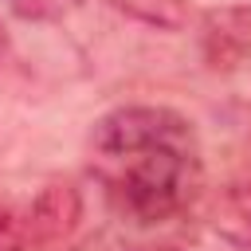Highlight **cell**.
Instances as JSON below:
<instances>
[{
  "mask_svg": "<svg viewBox=\"0 0 251 251\" xmlns=\"http://www.w3.org/2000/svg\"><path fill=\"white\" fill-rule=\"evenodd\" d=\"M90 176L118 220L161 227L200 196V137L192 122L169 106H118L94 122Z\"/></svg>",
  "mask_w": 251,
  "mask_h": 251,
  "instance_id": "6da1fadb",
  "label": "cell"
},
{
  "mask_svg": "<svg viewBox=\"0 0 251 251\" xmlns=\"http://www.w3.org/2000/svg\"><path fill=\"white\" fill-rule=\"evenodd\" d=\"M200 55L212 71H235L251 59V4H224L200 16Z\"/></svg>",
  "mask_w": 251,
  "mask_h": 251,
  "instance_id": "7a4b0ae2",
  "label": "cell"
},
{
  "mask_svg": "<svg viewBox=\"0 0 251 251\" xmlns=\"http://www.w3.org/2000/svg\"><path fill=\"white\" fill-rule=\"evenodd\" d=\"M24 216H27L35 247H51V243L67 239L78 227V220H82V196L67 180H51V184H43L31 196V204L24 208Z\"/></svg>",
  "mask_w": 251,
  "mask_h": 251,
  "instance_id": "3957f363",
  "label": "cell"
},
{
  "mask_svg": "<svg viewBox=\"0 0 251 251\" xmlns=\"http://www.w3.org/2000/svg\"><path fill=\"white\" fill-rule=\"evenodd\" d=\"M212 216H216V220H212L216 231H220L227 243H235L239 251H251V169H247L243 176H235V180L220 192Z\"/></svg>",
  "mask_w": 251,
  "mask_h": 251,
  "instance_id": "277c9868",
  "label": "cell"
},
{
  "mask_svg": "<svg viewBox=\"0 0 251 251\" xmlns=\"http://www.w3.org/2000/svg\"><path fill=\"white\" fill-rule=\"evenodd\" d=\"M102 4L153 31H180L188 24V0H102Z\"/></svg>",
  "mask_w": 251,
  "mask_h": 251,
  "instance_id": "5b68a950",
  "label": "cell"
},
{
  "mask_svg": "<svg viewBox=\"0 0 251 251\" xmlns=\"http://www.w3.org/2000/svg\"><path fill=\"white\" fill-rule=\"evenodd\" d=\"M31 247H35V239H31L24 208L0 204V251H31Z\"/></svg>",
  "mask_w": 251,
  "mask_h": 251,
  "instance_id": "8992f818",
  "label": "cell"
},
{
  "mask_svg": "<svg viewBox=\"0 0 251 251\" xmlns=\"http://www.w3.org/2000/svg\"><path fill=\"white\" fill-rule=\"evenodd\" d=\"M82 0H8L12 16L27 20V24H51V20H63L78 8Z\"/></svg>",
  "mask_w": 251,
  "mask_h": 251,
  "instance_id": "52a82bcc",
  "label": "cell"
},
{
  "mask_svg": "<svg viewBox=\"0 0 251 251\" xmlns=\"http://www.w3.org/2000/svg\"><path fill=\"white\" fill-rule=\"evenodd\" d=\"M106 251H169V247H149V243H114Z\"/></svg>",
  "mask_w": 251,
  "mask_h": 251,
  "instance_id": "ba28073f",
  "label": "cell"
},
{
  "mask_svg": "<svg viewBox=\"0 0 251 251\" xmlns=\"http://www.w3.org/2000/svg\"><path fill=\"white\" fill-rule=\"evenodd\" d=\"M4 55H8V31H4V24H0V63H4Z\"/></svg>",
  "mask_w": 251,
  "mask_h": 251,
  "instance_id": "9c48e42d",
  "label": "cell"
}]
</instances>
